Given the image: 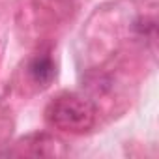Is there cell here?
<instances>
[{
	"mask_svg": "<svg viewBox=\"0 0 159 159\" xmlns=\"http://www.w3.org/2000/svg\"><path fill=\"white\" fill-rule=\"evenodd\" d=\"M47 122L62 131L84 133L96 122V105L83 94L66 92L56 96L45 109Z\"/></svg>",
	"mask_w": 159,
	"mask_h": 159,
	"instance_id": "1",
	"label": "cell"
},
{
	"mask_svg": "<svg viewBox=\"0 0 159 159\" xmlns=\"http://www.w3.org/2000/svg\"><path fill=\"white\" fill-rule=\"evenodd\" d=\"M28 73L32 77V81L39 86H49L52 83V79L56 77V66L51 56L39 54L28 64Z\"/></svg>",
	"mask_w": 159,
	"mask_h": 159,
	"instance_id": "2",
	"label": "cell"
}]
</instances>
